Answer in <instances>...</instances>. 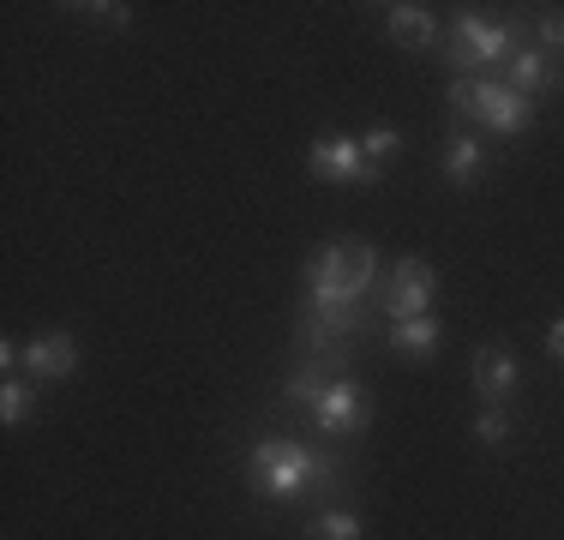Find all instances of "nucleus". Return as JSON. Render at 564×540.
I'll use <instances>...</instances> for the list:
<instances>
[{"instance_id":"obj_1","label":"nucleus","mask_w":564,"mask_h":540,"mask_svg":"<svg viewBox=\"0 0 564 540\" xmlns=\"http://www.w3.org/2000/svg\"><path fill=\"white\" fill-rule=\"evenodd\" d=\"M247 475H252V493H264V498H301L306 480H330L337 463L313 456L294 439H259L247 456Z\"/></svg>"},{"instance_id":"obj_2","label":"nucleus","mask_w":564,"mask_h":540,"mask_svg":"<svg viewBox=\"0 0 564 540\" xmlns=\"http://www.w3.org/2000/svg\"><path fill=\"white\" fill-rule=\"evenodd\" d=\"M379 277V252L367 240H337V247H318L306 259V289L313 301H360Z\"/></svg>"},{"instance_id":"obj_3","label":"nucleus","mask_w":564,"mask_h":540,"mask_svg":"<svg viewBox=\"0 0 564 540\" xmlns=\"http://www.w3.org/2000/svg\"><path fill=\"white\" fill-rule=\"evenodd\" d=\"M510 24H487L475 19V12H463V19L451 24V61L456 66H492V61H510Z\"/></svg>"},{"instance_id":"obj_4","label":"nucleus","mask_w":564,"mask_h":540,"mask_svg":"<svg viewBox=\"0 0 564 540\" xmlns=\"http://www.w3.org/2000/svg\"><path fill=\"white\" fill-rule=\"evenodd\" d=\"M306 169L318 174V181H379V162H372L367 151H360V139H318L313 156H306Z\"/></svg>"},{"instance_id":"obj_5","label":"nucleus","mask_w":564,"mask_h":540,"mask_svg":"<svg viewBox=\"0 0 564 540\" xmlns=\"http://www.w3.org/2000/svg\"><path fill=\"white\" fill-rule=\"evenodd\" d=\"M426 301H433V270H426L421 259H397L379 306L402 324V318H426Z\"/></svg>"},{"instance_id":"obj_6","label":"nucleus","mask_w":564,"mask_h":540,"mask_svg":"<svg viewBox=\"0 0 564 540\" xmlns=\"http://www.w3.org/2000/svg\"><path fill=\"white\" fill-rule=\"evenodd\" d=\"M313 421H318V432H355L360 421H367V390L355 385V378H330L325 385V397L313 402Z\"/></svg>"},{"instance_id":"obj_7","label":"nucleus","mask_w":564,"mask_h":540,"mask_svg":"<svg viewBox=\"0 0 564 540\" xmlns=\"http://www.w3.org/2000/svg\"><path fill=\"white\" fill-rule=\"evenodd\" d=\"M475 120H487L492 132H522L534 120L529 97H517L510 85H475V108H468Z\"/></svg>"},{"instance_id":"obj_8","label":"nucleus","mask_w":564,"mask_h":540,"mask_svg":"<svg viewBox=\"0 0 564 540\" xmlns=\"http://www.w3.org/2000/svg\"><path fill=\"white\" fill-rule=\"evenodd\" d=\"M24 367H31L36 378H66L78 367V343L66 331H43L31 348H24Z\"/></svg>"},{"instance_id":"obj_9","label":"nucleus","mask_w":564,"mask_h":540,"mask_svg":"<svg viewBox=\"0 0 564 540\" xmlns=\"http://www.w3.org/2000/svg\"><path fill=\"white\" fill-rule=\"evenodd\" d=\"M384 24H391V43L397 48H433V36H438L433 12L414 7V0H397V7L384 12Z\"/></svg>"},{"instance_id":"obj_10","label":"nucleus","mask_w":564,"mask_h":540,"mask_svg":"<svg viewBox=\"0 0 564 540\" xmlns=\"http://www.w3.org/2000/svg\"><path fill=\"white\" fill-rule=\"evenodd\" d=\"M475 390L487 402H505L510 390H517V360H510L505 348H480L475 355Z\"/></svg>"},{"instance_id":"obj_11","label":"nucleus","mask_w":564,"mask_h":540,"mask_svg":"<svg viewBox=\"0 0 564 540\" xmlns=\"http://www.w3.org/2000/svg\"><path fill=\"white\" fill-rule=\"evenodd\" d=\"M433 343H438V324L433 318H402L391 331V348H397V355H409V360H426V355H433Z\"/></svg>"},{"instance_id":"obj_12","label":"nucleus","mask_w":564,"mask_h":540,"mask_svg":"<svg viewBox=\"0 0 564 540\" xmlns=\"http://www.w3.org/2000/svg\"><path fill=\"white\" fill-rule=\"evenodd\" d=\"M306 540H360V517H348V510H325V517L306 522Z\"/></svg>"},{"instance_id":"obj_13","label":"nucleus","mask_w":564,"mask_h":540,"mask_svg":"<svg viewBox=\"0 0 564 540\" xmlns=\"http://www.w3.org/2000/svg\"><path fill=\"white\" fill-rule=\"evenodd\" d=\"M445 174L451 181H475L480 174V144L475 139H451L445 144Z\"/></svg>"},{"instance_id":"obj_14","label":"nucleus","mask_w":564,"mask_h":540,"mask_svg":"<svg viewBox=\"0 0 564 540\" xmlns=\"http://www.w3.org/2000/svg\"><path fill=\"white\" fill-rule=\"evenodd\" d=\"M325 385H330L325 367H318V360H306V367L289 378V390H282V397H289V402H313V397H325Z\"/></svg>"},{"instance_id":"obj_15","label":"nucleus","mask_w":564,"mask_h":540,"mask_svg":"<svg viewBox=\"0 0 564 540\" xmlns=\"http://www.w3.org/2000/svg\"><path fill=\"white\" fill-rule=\"evenodd\" d=\"M31 409H36V390L12 378V385L0 390V421H7V426H19V421H24V414H31Z\"/></svg>"},{"instance_id":"obj_16","label":"nucleus","mask_w":564,"mask_h":540,"mask_svg":"<svg viewBox=\"0 0 564 540\" xmlns=\"http://www.w3.org/2000/svg\"><path fill=\"white\" fill-rule=\"evenodd\" d=\"M541 73H546L541 54H517V61H510V90H517V97H522V90H534V85H541Z\"/></svg>"},{"instance_id":"obj_17","label":"nucleus","mask_w":564,"mask_h":540,"mask_svg":"<svg viewBox=\"0 0 564 540\" xmlns=\"http://www.w3.org/2000/svg\"><path fill=\"white\" fill-rule=\"evenodd\" d=\"M397 144H402V132H397V127H372L367 139H360V151H367V156H372V162H379V169H384V156H391Z\"/></svg>"},{"instance_id":"obj_18","label":"nucleus","mask_w":564,"mask_h":540,"mask_svg":"<svg viewBox=\"0 0 564 540\" xmlns=\"http://www.w3.org/2000/svg\"><path fill=\"white\" fill-rule=\"evenodd\" d=\"M475 432H480V439H487V444H499L505 432H510V414L499 409V402H492V409H487V414H480V421H475Z\"/></svg>"},{"instance_id":"obj_19","label":"nucleus","mask_w":564,"mask_h":540,"mask_svg":"<svg viewBox=\"0 0 564 540\" xmlns=\"http://www.w3.org/2000/svg\"><path fill=\"white\" fill-rule=\"evenodd\" d=\"M451 108H463V115L475 108V78H456L451 85Z\"/></svg>"},{"instance_id":"obj_20","label":"nucleus","mask_w":564,"mask_h":540,"mask_svg":"<svg viewBox=\"0 0 564 540\" xmlns=\"http://www.w3.org/2000/svg\"><path fill=\"white\" fill-rule=\"evenodd\" d=\"M541 36L546 43H564V12H541Z\"/></svg>"},{"instance_id":"obj_21","label":"nucleus","mask_w":564,"mask_h":540,"mask_svg":"<svg viewBox=\"0 0 564 540\" xmlns=\"http://www.w3.org/2000/svg\"><path fill=\"white\" fill-rule=\"evenodd\" d=\"M85 12H97V19H109V24H127V19H132V7H115V0H102V7H85Z\"/></svg>"},{"instance_id":"obj_22","label":"nucleus","mask_w":564,"mask_h":540,"mask_svg":"<svg viewBox=\"0 0 564 540\" xmlns=\"http://www.w3.org/2000/svg\"><path fill=\"white\" fill-rule=\"evenodd\" d=\"M546 348H553V355H558V360H564V318H558V324H553V331H546Z\"/></svg>"}]
</instances>
